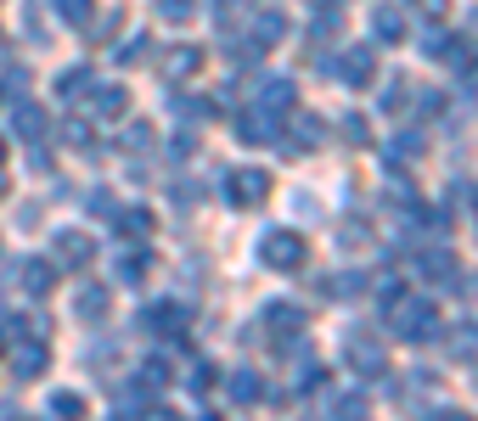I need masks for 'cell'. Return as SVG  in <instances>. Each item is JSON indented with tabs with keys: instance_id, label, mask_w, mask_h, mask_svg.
<instances>
[{
	"instance_id": "cell-1",
	"label": "cell",
	"mask_w": 478,
	"mask_h": 421,
	"mask_svg": "<svg viewBox=\"0 0 478 421\" xmlns=\"http://www.w3.org/2000/svg\"><path fill=\"white\" fill-rule=\"evenodd\" d=\"M394 326H400V337H411V343H422V337L433 331V321H439V314H433V304H422V298H411V292L400 287L394 292Z\"/></svg>"
},
{
	"instance_id": "cell-2",
	"label": "cell",
	"mask_w": 478,
	"mask_h": 421,
	"mask_svg": "<svg viewBox=\"0 0 478 421\" xmlns=\"http://www.w3.org/2000/svg\"><path fill=\"white\" fill-rule=\"evenodd\" d=\"M259 259H265L270 270H299V264L309 259V242L299 236V230H270V236L259 242Z\"/></svg>"
},
{
	"instance_id": "cell-3",
	"label": "cell",
	"mask_w": 478,
	"mask_h": 421,
	"mask_svg": "<svg viewBox=\"0 0 478 421\" xmlns=\"http://www.w3.org/2000/svg\"><path fill=\"white\" fill-rule=\"evenodd\" d=\"M225 185H231V202H237V208H254V202L270 197V175H265V168H237Z\"/></svg>"
},
{
	"instance_id": "cell-4",
	"label": "cell",
	"mask_w": 478,
	"mask_h": 421,
	"mask_svg": "<svg viewBox=\"0 0 478 421\" xmlns=\"http://www.w3.org/2000/svg\"><path fill=\"white\" fill-rule=\"evenodd\" d=\"M349 365H361V376H383L388 371V354L371 343V337H349Z\"/></svg>"
},
{
	"instance_id": "cell-5",
	"label": "cell",
	"mask_w": 478,
	"mask_h": 421,
	"mask_svg": "<svg viewBox=\"0 0 478 421\" xmlns=\"http://www.w3.org/2000/svg\"><path fill=\"white\" fill-rule=\"evenodd\" d=\"M338 73H343V84H371V73H378V62H371V51H366V46H355V51H343Z\"/></svg>"
},
{
	"instance_id": "cell-6",
	"label": "cell",
	"mask_w": 478,
	"mask_h": 421,
	"mask_svg": "<svg viewBox=\"0 0 478 421\" xmlns=\"http://www.w3.org/2000/svg\"><path fill=\"white\" fill-rule=\"evenodd\" d=\"M17 343H23V337H17ZM12 371H17V376H39V371H46V343L29 337L23 348H12Z\"/></svg>"
},
{
	"instance_id": "cell-7",
	"label": "cell",
	"mask_w": 478,
	"mask_h": 421,
	"mask_svg": "<svg viewBox=\"0 0 478 421\" xmlns=\"http://www.w3.org/2000/svg\"><path fill=\"white\" fill-rule=\"evenodd\" d=\"M91 236H79V230H62V236H56V259L62 264H91Z\"/></svg>"
},
{
	"instance_id": "cell-8",
	"label": "cell",
	"mask_w": 478,
	"mask_h": 421,
	"mask_svg": "<svg viewBox=\"0 0 478 421\" xmlns=\"http://www.w3.org/2000/svg\"><path fill=\"white\" fill-rule=\"evenodd\" d=\"M108 304H113V298H108V287H85L74 309H79V321H108Z\"/></svg>"
},
{
	"instance_id": "cell-9",
	"label": "cell",
	"mask_w": 478,
	"mask_h": 421,
	"mask_svg": "<svg viewBox=\"0 0 478 421\" xmlns=\"http://www.w3.org/2000/svg\"><path fill=\"white\" fill-rule=\"evenodd\" d=\"M259 107H265V113H287V107H293V84H287V79H270L265 90H259Z\"/></svg>"
},
{
	"instance_id": "cell-10",
	"label": "cell",
	"mask_w": 478,
	"mask_h": 421,
	"mask_svg": "<svg viewBox=\"0 0 478 421\" xmlns=\"http://www.w3.org/2000/svg\"><path fill=\"white\" fill-rule=\"evenodd\" d=\"M231 399H242V405H254V399H265V382H259V371H237V376H231Z\"/></svg>"
},
{
	"instance_id": "cell-11",
	"label": "cell",
	"mask_w": 478,
	"mask_h": 421,
	"mask_svg": "<svg viewBox=\"0 0 478 421\" xmlns=\"http://www.w3.org/2000/svg\"><path fill=\"white\" fill-rule=\"evenodd\" d=\"M147 326H152V331H169V337H175V331L186 326V309H180V304H163V309H152V314H147Z\"/></svg>"
},
{
	"instance_id": "cell-12",
	"label": "cell",
	"mask_w": 478,
	"mask_h": 421,
	"mask_svg": "<svg viewBox=\"0 0 478 421\" xmlns=\"http://www.w3.org/2000/svg\"><path fill=\"white\" fill-rule=\"evenodd\" d=\"M371 23H378V39H400V34H405L400 6H378V17H371Z\"/></svg>"
},
{
	"instance_id": "cell-13",
	"label": "cell",
	"mask_w": 478,
	"mask_h": 421,
	"mask_svg": "<svg viewBox=\"0 0 478 421\" xmlns=\"http://www.w3.org/2000/svg\"><path fill=\"white\" fill-rule=\"evenodd\" d=\"M91 107H96L101 118H118V113H124V90H118V84H101V90H96V101H91Z\"/></svg>"
},
{
	"instance_id": "cell-14",
	"label": "cell",
	"mask_w": 478,
	"mask_h": 421,
	"mask_svg": "<svg viewBox=\"0 0 478 421\" xmlns=\"http://www.w3.org/2000/svg\"><path fill=\"white\" fill-rule=\"evenodd\" d=\"M56 6H62V23H74V29H85V23H91V12H96L91 0H56Z\"/></svg>"
},
{
	"instance_id": "cell-15",
	"label": "cell",
	"mask_w": 478,
	"mask_h": 421,
	"mask_svg": "<svg viewBox=\"0 0 478 421\" xmlns=\"http://www.w3.org/2000/svg\"><path fill=\"white\" fill-rule=\"evenodd\" d=\"M17 130H23L29 141H39V135H46V113H39V107H17Z\"/></svg>"
},
{
	"instance_id": "cell-16",
	"label": "cell",
	"mask_w": 478,
	"mask_h": 421,
	"mask_svg": "<svg viewBox=\"0 0 478 421\" xmlns=\"http://www.w3.org/2000/svg\"><path fill=\"white\" fill-rule=\"evenodd\" d=\"M169 73H175V79H192V73H197V51H192V46H180V51L169 56Z\"/></svg>"
},
{
	"instance_id": "cell-17",
	"label": "cell",
	"mask_w": 478,
	"mask_h": 421,
	"mask_svg": "<svg viewBox=\"0 0 478 421\" xmlns=\"http://www.w3.org/2000/svg\"><path fill=\"white\" fill-rule=\"evenodd\" d=\"M23 287H29V292H51V264H39V259H34V264L23 270Z\"/></svg>"
},
{
	"instance_id": "cell-18",
	"label": "cell",
	"mask_w": 478,
	"mask_h": 421,
	"mask_svg": "<svg viewBox=\"0 0 478 421\" xmlns=\"http://www.w3.org/2000/svg\"><path fill=\"white\" fill-rule=\"evenodd\" d=\"M265 321H276V326H282V331H293V326H299V321H304V314H299V309H293V304H270V309H265Z\"/></svg>"
},
{
	"instance_id": "cell-19",
	"label": "cell",
	"mask_w": 478,
	"mask_h": 421,
	"mask_svg": "<svg viewBox=\"0 0 478 421\" xmlns=\"http://www.w3.org/2000/svg\"><path fill=\"white\" fill-rule=\"evenodd\" d=\"M254 34H259V46H276V39L287 34V23H282L276 12H270V17H259V29H254Z\"/></svg>"
},
{
	"instance_id": "cell-20",
	"label": "cell",
	"mask_w": 478,
	"mask_h": 421,
	"mask_svg": "<svg viewBox=\"0 0 478 421\" xmlns=\"http://www.w3.org/2000/svg\"><path fill=\"white\" fill-rule=\"evenodd\" d=\"M169 365H163V360H147V365H141V388H163V382H169Z\"/></svg>"
},
{
	"instance_id": "cell-21",
	"label": "cell",
	"mask_w": 478,
	"mask_h": 421,
	"mask_svg": "<svg viewBox=\"0 0 478 421\" xmlns=\"http://www.w3.org/2000/svg\"><path fill=\"white\" fill-rule=\"evenodd\" d=\"M124 146H130V152H147V146H152V124H130V130H124Z\"/></svg>"
},
{
	"instance_id": "cell-22",
	"label": "cell",
	"mask_w": 478,
	"mask_h": 421,
	"mask_svg": "<svg viewBox=\"0 0 478 421\" xmlns=\"http://www.w3.org/2000/svg\"><path fill=\"white\" fill-rule=\"evenodd\" d=\"M147 270H152V259H147V253H135V259H124V264H118V276H124V281H135V276H147Z\"/></svg>"
},
{
	"instance_id": "cell-23",
	"label": "cell",
	"mask_w": 478,
	"mask_h": 421,
	"mask_svg": "<svg viewBox=\"0 0 478 421\" xmlns=\"http://www.w3.org/2000/svg\"><path fill=\"white\" fill-rule=\"evenodd\" d=\"M388 152H394V158H422V135H400Z\"/></svg>"
},
{
	"instance_id": "cell-24",
	"label": "cell",
	"mask_w": 478,
	"mask_h": 421,
	"mask_svg": "<svg viewBox=\"0 0 478 421\" xmlns=\"http://www.w3.org/2000/svg\"><path fill=\"white\" fill-rule=\"evenodd\" d=\"M422 270H428V276H450V270H456V259H450V253H428V259H422Z\"/></svg>"
},
{
	"instance_id": "cell-25",
	"label": "cell",
	"mask_w": 478,
	"mask_h": 421,
	"mask_svg": "<svg viewBox=\"0 0 478 421\" xmlns=\"http://www.w3.org/2000/svg\"><path fill=\"white\" fill-rule=\"evenodd\" d=\"M51 410H56V416H79V410H85V399H79V393H56Z\"/></svg>"
},
{
	"instance_id": "cell-26",
	"label": "cell",
	"mask_w": 478,
	"mask_h": 421,
	"mask_svg": "<svg viewBox=\"0 0 478 421\" xmlns=\"http://www.w3.org/2000/svg\"><path fill=\"white\" fill-rule=\"evenodd\" d=\"M62 135H68V146H79V152H85V146H91V124H79V118H74Z\"/></svg>"
},
{
	"instance_id": "cell-27",
	"label": "cell",
	"mask_w": 478,
	"mask_h": 421,
	"mask_svg": "<svg viewBox=\"0 0 478 421\" xmlns=\"http://www.w3.org/2000/svg\"><path fill=\"white\" fill-rule=\"evenodd\" d=\"M79 84H91V73H85V68H74V73H62V84H56V90H62V96H74V90H79Z\"/></svg>"
},
{
	"instance_id": "cell-28",
	"label": "cell",
	"mask_w": 478,
	"mask_h": 421,
	"mask_svg": "<svg viewBox=\"0 0 478 421\" xmlns=\"http://www.w3.org/2000/svg\"><path fill=\"white\" fill-rule=\"evenodd\" d=\"M141 51H147V39H141V34H135V39H130V46H124V51H118V62H124V68H130V62H141Z\"/></svg>"
},
{
	"instance_id": "cell-29",
	"label": "cell",
	"mask_w": 478,
	"mask_h": 421,
	"mask_svg": "<svg viewBox=\"0 0 478 421\" xmlns=\"http://www.w3.org/2000/svg\"><path fill=\"white\" fill-rule=\"evenodd\" d=\"M163 17H192V0H158Z\"/></svg>"
},
{
	"instance_id": "cell-30",
	"label": "cell",
	"mask_w": 478,
	"mask_h": 421,
	"mask_svg": "<svg viewBox=\"0 0 478 421\" xmlns=\"http://www.w3.org/2000/svg\"><path fill=\"white\" fill-rule=\"evenodd\" d=\"M343 135H349V141H366L371 130H366V118H343Z\"/></svg>"
},
{
	"instance_id": "cell-31",
	"label": "cell",
	"mask_w": 478,
	"mask_h": 421,
	"mask_svg": "<svg viewBox=\"0 0 478 421\" xmlns=\"http://www.w3.org/2000/svg\"><path fill=\"white\" fill-rule=\"evenodd\" d=\"M124 230H152V214H141V208H135V214H124Z\"/></svg>"
},
{
	"instance_id": "cell-32",
	"label": "cell",
	"mask_w": 478,
	"mask_h": 421,
	"mask_svg": "<svg viewBox=\"0 0 478 421\" xmlns=\"http://www.w3.org/2000/svg\"><path fill=\"white\" fill-rule=\"evenodd\" d=\"M299 141H304V152H309V146L321 141V124H299Z\"/></svg>"
},
{
	"instance_id": "cell-33",
	"label": "cell",
	"mask_w": 478,
	"mask_h": 421,
	"mask_svg": "<svg viewBox=\"0 0 478 421\" xmlns=\"http://www.w3.org/2000/svg\"><path fill=\"white\" fill-rule=\"evenodd\" d=\"M0 163H6V146H0Z\"/></svg>"
}]
</instances>
